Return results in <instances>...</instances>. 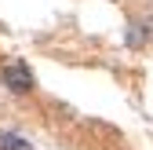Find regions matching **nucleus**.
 Returning <instances> with one entry per match:
<instances>
[{"instance_id":"f257e3e1","label":"nucleus","mask_w":153,"mask_h":150,"mask_svg":"<svg viewBox=\"0 0 153 150\" xmlns=\"http://www.w3.org/2000/svg\"><path fill=\"white\" fill-rule=\"evenodd\" d=\"M0 81H4V88L18 92V95L33 92V73H29L26 62H18V59H7L4 66H0Z\"/></svg>"},{"instance_id":"f03ea898","label":"nucleus","mask_w":153,"mask_h":150,"mask_svg":"<svg viewBox=\"0 0 153 150\" xmlns=\"http://www.w3.org/2000/svg\"><path fill=\"white\" fill-rule=\"evenodd\" d=\"M0 150H29V143L22 136H15V132H4L0 128Z\"/></svg>"},{"instance_id":"20e7f679","label":"nucleus","mask_w":153,"mask_h":150,"mask_svg":"<svg viewBox=\"0 0 153 150\" xmlns=\"http://www.w3.org/2000/svg\"><path fill=\"white\" fill-rule=\"evenodd\" d=\"M139 26L146 29V37H153V15H146V18H139Z\"/></svg>"},{"instance_id":"7ed1b4c3","label":"nucleus","mask_w":153,"mask_h":150,"mask_svg":"<svg viewBox=\"0 0 153 150\" xmlns=\"http://www.w3.org/2000/svg\"><path fill=\"white\" fill-rule=\"evenodd\" d=\"M149 37H146V29L139 26V22H131L128 26V48H139V44H146Z\"/></svg>"}]
</instances>
